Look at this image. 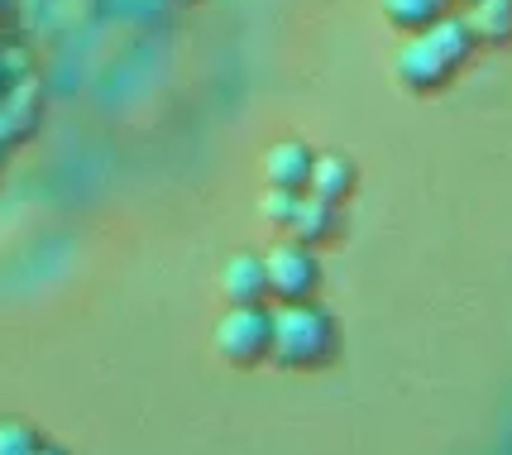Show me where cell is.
Returning <instances> with one entry per match:
<instances>
[{
    "mask_svg": "<svg viewBox=\"0 0 512 455\" xmlns=\"http://www.w3.org/2000/svg\"><path fill=\"white\" fill-rule=\"evenodd\" d=\"M340 355V321L321 302H278L268 312V360L292 374H316Z\"/></svg>",
    "mask_w": 512,
    "mask_h": 455,
    "instance_id": "cell-1",
    "label": "cell"
},
{
    "mask_svg": "<svg viewBox=\"0 0 512 455\" xmlns=\"http://www.w3.org/2000/svg\"><path fill=\"white\" fill-rule=\"evenodd\" d=\"M474 48H479V39H474V29H469L465 15H446V20L417 29V34L398 48V63H393V68H398V82L407 91L431 96V91L450 87V82L465 72V63L474 58Z\"/></svg>",
    "mask_w": 512,
    "mask_h": 455,
    "instance_id": "cell-2",
    "label": "cell"
},
{
    "mask_svg": "<svg viewBox=\"0 0 512 455\" xmlns=\"http://www.w3.org/2000/svg\"><path fill=\"white\" fill-rule=\"evenodd\" d=\"M211 345L225 364L254 369L268 360V307H225L211 326Z\"/></svg>",
    "mask_w": 512,
    "mask_h": 455,
    "instance_id": "cell-3",
    "label": "cell"
},
{
    "mask_svg": "<svg viewBox=\"0 0 512 455\" xmlns=\"http://www.w3.org/2000/svg\"><path fill=\"white\" fill-rule=\"evenodd\" d=\"M264 269H268V297L273 302H312L321 293V259L312 254V245H273L264 254Z\"/></svg>",
    "mask_w": 512,
    "mask_h": 455,
    "instance_id": "cell-4",
    "label": "cell"
},
{
    "mask_svg": "<svg viewBox=\"0 0 512 455\" xmlns=\"http://www.w3.org/2000/svg\"><path fill=\"white\" fill-rule=\"evenodd\" d=\"M221 297L225 307H264L268 302V269L264 254H230L221 264Z\"/></svg>",
    "mask_w": 512,
    "mask_h": 455,
    "instance_id": "cell-5",
    "label": "cell"
},
{
    "mask_svg": "<svg viewBox=\"0 0 512 455\" xmlns=\"http://www.w3.org/2000/svg\"><path fill=\"white\" fill-rule=\"evenodd\" d=\"M316 168V149H307L302 139H278L264 154V178L273 192H307Z\"/></svg>",
    "mask_w": 512,
    "mask_h": 455,
    "instance_id": "cell-6",
    "label": "cell"
},
{
    "mask_svg": "<svg viewBox=\"0 0 512 455\" xmlns=\"http://www.w3.org/2000/svg\"><path fill=\"white\" fill-rule=\"evenodd\" d=\"M355 187H359V173L345 154H316L312 182H307L312 197H321V202H331V206H345L355 197Z\"/></svg>",
    "mask_w": 512,
    "mask_h": 455,
    "instance_id": "cell-7",
    "label": "cell"
},
{
    "mask_svg": "<svg viewBox=\"0 0 512 455\" xmlns=\"http://www.w3.org/2000/svg\"><path fill=\"white\" fill-rule=\"evenodd\" d=\"M465 20L479 44H512V0H474Z\"/></svg>",
    "mask_w": 512,
    "mask_h": 455,
    "instance_id": "cell-8",
    "label": "cell"
},
{
    "mask_svg": "<svg viewBox=\"0 0 512 455\" xmlns=\"http://www.w3.org/2000/svg\"><path fill=\"white\" fill-rule=\"evenodd\" d=\"M450 5H455V0H383V15H388V24H398V29H407V34H417V29H426V24L446 20Z\"/></svg>",
    "mask_w": 512,
    "mask_h": 455,
    "instance_id": "cell-9",
    "label": "cell"
},
{
    "mask_svg": "<svg viewBox=\"0 0 512 455\" xmlns=\"http://www.w3.org/2000/svg\"><path fill=\"white\" fill-rule=\"evenodd\" d=\"M39 441H44L39 427H29L20 417H0V455H34Z\"/></svg>",
    "mask_w": 512,
    "mask_h": 455,
    "instance_id": "cell-10",
    "label": "cell"
},
{
    "mask_svg": "<svg viewBox=\"0 0 512 455\" xmlns=\"http://www.w3.org/2000/svg\"><path fill=\"white\" fill-rule=\"evenodd\" d=\"M34 455H67V451H63V446H53V441L44 436V441H39V451H34Z\"/></svg>",
    "mask_w": 512,
    "mask_h": 455,
    "instance_id": "cell-11",
    "label": "cell"
},
{
    "mask_svg": "<svg viewBox=\"0 0 512 455\" xmlns=\"http://www.w3.org/2000/svg\"><path fill=\"white\" fill-rule=\"evenodd\" d=\"M469 5H474V0H469Z\"/></svg>",
    "mask_w": 512,
    "mask_h": 455,
    "instance_id": "cell-12",
    "label": "cell"
}]
</instances>
